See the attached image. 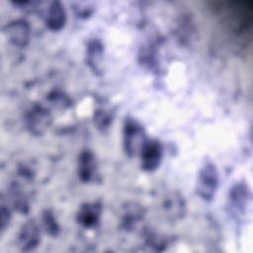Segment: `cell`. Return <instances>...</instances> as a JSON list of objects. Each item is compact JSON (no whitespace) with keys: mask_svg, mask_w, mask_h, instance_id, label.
Instances as JSON below:
<instances>
[{"mask_svg":"<svg viewBox=\"0 0 253 253\" xmlns=\"http://www.w3.org/2000/svg\"><path fill=\"white\" fill-rule=\"evenodd\" d=\"M217 185V175L215 168L211 164H207L202 170L199 178V192L204 199H211Z\"/></svg>","mask_w":253,"mask_h":253,"instance_id":"1","label":"cell"},{"mask_svg":"<svg viewBox=\"0 0 253 253\" xmlns=\"http://www.w3.org/2000/svg\"><path fill=\"white\" fill-rule=\"evenodd\" d=\"M39 229L34 221L27 222L18 236V246L22 251H30L39 243Z\"/></svg>","mask_w":253,"mask_h":253,"instance_id":"2","label":"cell"},{"mask_svg":"<svg viewBox=\"0 0 253 253\" xmlns=\"http://www.w3.org/2000/svg\"><path fill=\"white\" fill-rule=\"evenodd\" d=\"M160 147L156 142H148L142 148L143 165L148 170H152L159 163Z\"/></svg>","mask_w":253,"mask_h":253,"instance_id":"3","label":"cell"},{"mask_svg":"<svg viewBox=\"0 0 253 253\" xmlns=\"http://www.w3.org/2000/svg\"><path fill=\"white\" fill-rule=\"evenodd\" d=\"M7 36L18 45H24L29 39V29L25 23H13L8 27Z\"/></svg>","mask_w":253,"mask_h":253,"instance_id":"4","label":"cell"},{"mask_svg":"<svg viewBox=\"0 0 253 253\" xmlns=\"http://www.w3.org/2000/svg\"><path fill=\"white\" fill-rule=\"evenodd\" d=\"M142 130L135 123H128L126 126V144L127 151L134 152L136 143L141 140Z\"/></svg>","mask_w":253,"mask_h":253,"instance_id":"5","label":"cell"},{"mask_svg":"<svg viewBox=\"0 0 253 253\" xmlns=\"http://www.w3.org/2000/svg\"><path fill=\"white\" fill-rule=\"evenodd\" d=\"M64 11L62 10L61 6L58 3H53L52 7L49 10L47 25L53 30L60 29L64 25Z\"/></svg>","mask_w":253,"mask_h":253,"instance_id":"6","label":"cell"},{"mask_svg":"<svg viewBox=\"0 0 253 253\" xmlns=\"http://www.w3.org/2000/svg\"><path fill=\"white\" fill-rule=\"evenodd\" d=\"M91 165H94L93 162V156L90 153H85L82 155L80 159V175L84 180H89L92 176L93 167H90Z\"/></svg>","mask_w":253,"mask_h":253,"instance_id":"7","label":"cell"},{"mask_svg":"<svg viewBox=\"0 0 253 253\" xmlns=\"http://www.w3.org/2000/svg\"><path fill=\"white\" fill-rule=\"evenodd\" d=\"M99 215V211H96V208L87 207L84 210H82V212L80 213L81 222L85 223V225H91L94 224V222L97 220V216Z\"/></svg>","mask_w":253,"mask_h":253,"instance_id":"8","label":"cell"}]
</instances>
